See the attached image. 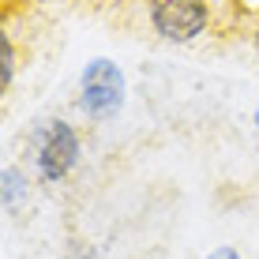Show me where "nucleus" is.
<instances>
[{
  "label": "nucleus",
  "instance_id": "f257e3e1",
  "mask_svg": "<svg viewBox=\"0 0 259 259\" xmlns=\"http://www.w3.org/2000/svg\"><path fill=\"white\" fill-rule=\"evenodd\" d=\"M26 150H30V162H34V177H38L41 184H64L79 169L83 139H79V128L71 120L46 117V120L34 124Z\"/></svg>",
  "mask_w": 259,
  "mask_h": 259
},
{
  "label": "nucleus",
  "instance_id": "f03ea898",
  "mask_svg": "<svg viewBox=\"0 0 259 259\" xmlns=\"http://www.w3.org/2000/svg\"><path fill=\"white\" fill-rule=\"evenodd\" d=\"M128 98V75L113 57H91L79 71L75 105L87 120H113Z\"/></svg>",
  "mask_w": 259,
  "mask_h": 259
},
{
  "label": "nucleus",
  "instance_id": "7ed1b4c3",
  "mask_svg": "<svg viewBox=\"0 0 259 259\" xmlns=\"http://www.w3.org/2000/svg\"><path fill=\"white\" fill-rule=\"evenodd\" d=\"M150 30L169 46H192L210 26L207 0H147Z\"/></svg>",
  "mask_w": 259,
  "mask_h": 259
},
{
  "label": "nucleus",
  "instance_id": "20e7f679",
  "mask_svg": "<svg viewBox=\"0 0 259 259\" xmlns=\"http://www.w3.org/2000/svg\"><path fill=\"white\" fill-rule=\"evenodd\" d=\"M30 199V181L19 165H4L0 169V207L4 214H15L23 210V203Z\"/></svg>",
  "mask_w": 259,
  "mask_h": 259
},
{
  "label": "nucleus",
  "instance_id": "39448f33",
  "mask_svg": "<svg viewBox=\"0 0 259 259\" xmlns=\"http://www.w3.org/2000/svg\"><path fill=\"white\" fill-rule=\"evenodd\" d=\"M12 79H15V46L8 34H0V91H12Z\"/></svg>",
  "mask_w": 259,
  "mask_h": 259
},
{
  "label": "nucleus",
  "instance_id": "423d86ee",
  "mask_svg": "<svg viewBox=\"0 0 259 259\" xmlns=\"http://www.w3.org/2000/svg\"><path fill=\"white\" fill-rule=\"evenodd\" d=\"M64 259H102V248L83 240V237H71L68 248H64Z\"/></svg>",
  "mask_w": 259,
  "mask_h": 259
},
{
  "label": "nucleus",
  "instance_id": "0eeeda50",
  "mask_svg": "<svg viewBox=\"0 0 259 259\" xmlns=\"http://www.w3.org/2000/svg\"><path fill=\"white\" fill-rule=\"evenodd\" d=\"M207 259H244V255H240L233 244H218L214 252H207Z\"/></svg>",
  "mask_w": 259,
  "mask_h": 259
},
{
  "label": "nucleus",
  "instance_id": "6e6552de",
  "mask_svg": "<svg viewBox=\"0 0 259 259\" xmlns=\"http://www.w3.org/2000/svg\"><path fill=\"white\" fill-rule=\"evenodd\" d=\"M252 46H255V57H259V19H255V26H252Z\"/></svg>",
  "mask_w": 259,
  "mask_h": 259
},
{
  "label": "nucleus",
  "instance_id": "1a4fd4ad",
  "mask_svg": "<svg viewBox=\"0 0 259 259\" xmlns=\"http://www.w3.org/2000/svg\"><path fill=\"white\" fill-rule=\"evenodd\" d=\"M252 128H255V136H259V102H255V109H252Z\"/></svg>",
  "mask_w": 259,
  "mask_h": 259
},
{
  "label": "nucleus",
  "instance_id": "9d476101",
  "mask_svg": "<svg viewBox=\"0 0 259 259\" xmlns=\"http://www.w3.org/2000/svg\"><path fill=\"white\" fill-rule=\"evenodd\" d=\"M255 259H259V255H255Z\"/></svg>",
  "mask_w": 259,
  "mask_h": 259
}]
</instances>
